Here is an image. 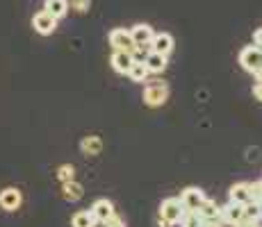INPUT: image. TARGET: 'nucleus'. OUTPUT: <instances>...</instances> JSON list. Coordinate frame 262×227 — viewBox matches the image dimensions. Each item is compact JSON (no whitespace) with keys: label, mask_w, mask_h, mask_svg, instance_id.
I'll return each instance as SVG.
<instances>
[{"label":"nucleus","mask_w":262,"mask_h":227,"mask_svg":"<svg viewBox=\"0 0 262 227\" xmlns=\"http://www.w3.org/2000/svg\"><path fill=\"white\" fill-rule=\"evenodd\" d=\"M205 198H208V195H205L199 186H187V189L180 193V203H183L185 211H199L201 205L205 203Z\"/></svg>","instance_id":"nucleus-7"},{"label":"nucleus","mask_w":262,"mask_h":227,"mask_svg":"<svg viewBox=\"0 0 262 227\" xmlns=\"http://www.w3.org/2000/svg\"><path fill=\"white\" fill-rule=\"evenodd\" d=\"M201 223H203V218L199 216V211H185L180 227H201Z\"/></svg>","instance_id":"nucleus-22"},{"label":"nucleus","mask_w":262,"mask_h":227,"mask_svg":"<svg viewBox=\"0 0 262 227\" xmlns=\"http://www.w3.org/2000/svg\"><path fill=\"white\" fill-rule=\"evenodd\" d=\"M253 98L258 100V103H262V80H255V84H253Z\"/></svg>","instance_id":"nucleus-27"},{"label":"nucleus","mask_w":262,"mask_h":227,"mask_svg":"<svg viewBox=\"0 0 262 227\" xmlns=\"http://www.w3.org/2000/svg\"><path fill=\"white\" fill-rule=\"evenodd\" d=\"M201 227H226V225L221 223V220H203Z\"/></svg>","instance_id":"nucleus-29"},{"label":"nucleus","mask_w":262,"mask_h":227,"mask_svg":"<svg viewBox=\"0 0 262 227\" xmlns=\"http://www.w3.org/2000/svg\"><path fill=\"white\" fill-rule=\"evenodd\" d=\"M23 205V193L16 189V186H5L0 191V209L3 211H18Z\"/></svg>","instance_id":"nucleus-4"},{"label":"nucleus","mask_w":262,"mask_h":227,"mask_svg":"<svg viewBox=\"0 0 262 227\" xmlns=\"http://www.w3.org/2000/svg\"><path fill=\"white\" fill-rule=\"evenodd\" d=\"M235 227H262V223H260L258 218H242Z\"/></svg>","instance_id":"nucleus-26"},{"label":"nucleus","mask_w":262,"mask_h":227,"mask_svg":"<svg viewBox=\"0 0 262 227\" xmlns=\"http://www.w3.org/2000/svg\"><path fill=\"white\" fill-rule=\"evenodd\" d=\"M130 37H133L135 48H148L150 41H153V37H155V32H153V28H150V25L137 23V25H133V28H130Z\"/></svg>","instance_id":"nucleus-8"},{"label":"nucleus","mask_w":262,"mask_h":227,"mask_svg":"<svg viewBox=\"0 0 262 227\" xmlns=\"http://www.w3.org/2000/svg\"><path fill=\"white\" fill-rule=\"evenodd\" d=\"M107 39H110V45H112L114 50H128V53H133V50H135L133 37H130V30H125V28L112 30Z\"/></svg>","instance_id":"nucleus-9"},{"label":"nucleus","mask_w":262,"mask_h":227,"mask_svg":"<svg viewBox=\"0 0 262 227\" xmlns=\"http://www.w3.org/2000/svg\"><path fill=\"white\" fill-rule=\"evenodd\" d=\"M199 216L203 220H219V205L212 198H205V203L199 209Z\"/></svg>","instance_id":"nucleus-19"},{"label":"nucleus","mask_w":262,"mask_h":227,"mask_svg":"<svg viewBox=\"0 0 262 227\" xmlns=\"http://www.w3.org/2000/svg\"><path fill=\"white\" fill-rule=\"evenodd\" d=\"M80 153H82L84 157H98V155L103 153V139L96 134L82 136V141H80Z\"/></svg>","instance_id":"nucleus-13"},{"label":"nucleus","mask_w":262,"mask_h":227,"mask_svg":"<svg viewBox=\"0 0 262 227\" xmlns=\"http://www.w3.org/2000/svg\"><path fill=\"white\" fill-rule=\"evenodd\" d=\"M62 198L67 200V203H78V200L84 198V186L80 184L78 180L67 182V184H62Z\"/></svg>","instance_id":"nucleus-16"},{"label":"nucleus","mask_w":262,"mask_h":227,"mask_svg":"<svg viewBox=\"0 0 262 227\" xmlns=\"http://www.w3.org/2000/svg\"><path fill=\"white\" fill-rule=\"evenodd\" d=\"M148 68H146V64L144 62H135L133 66H130L128 70V78H130V82H135V84H144V82H148Z\"/></svg>","instance_id":"nucleus-17"},{"label":"nucleus","mask_w":262,"mask_h":227,"mask_svg":"<svg viewBox=\"0 0 262 227\" xmlns=\"http://www.w3.org/2000/svg\"><path fill=\"white\" fill-rule=\"evenodd\" d=\"M173 45H176V41L169 32H155V37H153V41H150L148 48L153 50V53H160V55H164V57H169Z\"/></svg>","instance_id":"nucleus-11"},{"label":"nucleus","mask_w":262,"mask_h":227,"mask_svg":"<svg viewBox=\"0 0 262 227\" xmlns=\"http://www.w3.org/2000/svg\"><path fill=\"white\" fill-rule=\"evenodd\" d=\"M228 200L237 205H246L251 203V191H249V182H237V184L230 186L228 191Z\"/></svg>","instance_id":"nucleus-15"},{"label":"nucleus","mask_w":262,"mask_h":227,"mask_svg":"<svg viewBox=\"0 0 262 227\" xmlns=\"http://www.w3.org/2000/svg\"><path fill=\"white\" fill-rule=\"evenodd\" d=\"M239 64L246 73H251V75L258 78V75L262 73V50L253 43L246 45V48L239 53Z\"/></svg>","instance_id":"nucleus-3"},{"label":"nucleus","mask_w":262,"mask_h":227,"mask_svg":"<svg viewBox=\"0 0 262 227\" xmlns=\"http://www.w3.org/2000/svg\"><path fill=\"white\" fill-rule=\"evenodd\" d=\"M249 191H251V200H253V203H260L262 200V180L249 182Z\"/></svg>","instance_id":"nucleus-24"},{"label":"nucleus","mask_w":262,"mask_h":227,"mask_svg":"<svg viewBox=\"0 0 262 227\" xmlns=\"http://www.w3.org/2000/svg\"><path fill=\"white\" fill-rule=\"evenodd\" d=\"M142 100L146 107H162V105H167L169 100V87L164 82H148L144 87V93H142Z\"/></svg>","instance_id":"nucleus-2"},{"label":"nucleus","mask_w":262,"mask_h":227,"mask_svg":"<svg viewBox=\"0 0 262 227\" xmlns=\"http://www.w3.org/2000/svg\"><path fill=\"white\" fill-rule=\"evenodd\" d=\"M144 64H146V68H148L150 75H160V73H164V70H167V57H164V55H160V53H153V50H148Z\"/></svg>","instance_id":"nucleus-14"},{"label":"nucleus","mask_w":262,"mask_h":227,"mask_svg":"<svg viewBox=\"0 0 262 227\" xmlns=\"http://www.w3.org/2000/svg\"><path fill=\"white\" fill-rule=\"evenodd\" d=\"M94 216L89 209H82V211H75L73 218H71V227H94Z\"/></svg>","instance_id":"nucleus-20"},{"label":"nucleus","mask_w":262,"mask_h":227,"mask_svg":"<svg viewBox=\"0 0 262 227\" xmlns=\"http://www.w3.org/2000/svg\"><path fill=\"white\" fill-rule=\"evenodd\" d=\"M253 45H258V48L262 50V28H258L253 32Z\"/></svg>","instance_id":"nucleus-28"},{"label":"nucleus","mask_w":262,"mask_h":227,"mask_svg":"<svg viewBox=\"0 0 262 227\" xmlns=\"http://www.w3.org/2000/svg\"><path fill=\"white\" fill-rule=\"evenodd\" d=\"M92 7V0H69V9H73L75 14H87Z\"/></svg>","instance_id":"nucleus-23"},{"label":"nucleus","mask_w":262,"mask_h":227,"mask_svg":"<svg viewBox=\"0 0 262 227\" xmlns=\"http://www.w3.org/2000/svg\"><path fill=\"white\" fill-rule=\"evenodd\" d=\"M242 218H244V205L230 203V200H228L226 205H221V207H219V220H221L224 225L235 227Z\"/></svg>","instance_id":"nucleus-5"},{"label":"nucleus","mask_w":262,"mask_h":227,"mask_svg":"<svg viewBox=\"0 0 262 227\" xmlns=\"http://www.w3.org/2000/svg\"><path fill=\"white\" fill-rule=\"evenodd\" d=\"M110 64H112V68L117 70V73H121V75H128L130 66L135 64L133 53H128V50H114L112 57H110Z\"/></svg>","instance_id":"nucleus-12"},{"label":"nucleus","mask_w":262,"mask_h":227,"mask_svg":"<svg viewBox=\"0 0 262 227\" xmlns=\"http://www.w3.org/2000/svg\"><path fill=\"white\" fill-rule=\"evenodd\" d=\"M183 216H185V207L180 203V198H167L160 205L158 223L160 227H176V225H180Z\"/></svg>","instance_id":"nucleus-1"},{"label":"nucleus","mask_w":262,"mask_h":227,"mask_svg":"<svg viewBox=\"0 0 262 227\" xmlns=\"http://www.w3.org/2000/svg\"><path fill=\"white\" fill-rule=\"evenodd\" d=\"M43 9L59 21V18H64L69 14V0H46V7Z\"/></svg>","instance_id":"nucleus-18"},{"label":"nucleus","mask_w":262,"mask_h":227,"mask_svg":"<svg viewBox=\"0 0 262 227\" xmlns=\"http://www.w3.org/2000/svg\"><path fill=\"white\" fill-rule=\"evenodd\" d=\"M103 227H125V220L121 218L119 214H114L112 218H107V220H105V223H103Z\"/></svg>","instance_id":"nucleus-25"},{"label":"nucleus","mask_w":262,"mask_h":227,"mask_svg":"<svg viewBox=\"0 0 262 227\" xmlns=\"http://www.w3.org/2000/svg\"><path fill=\"white\" fill-rule=\"evenodd\" d=\"M32 28H34V32L48 37V34H53L55 30H57V18H55L53 14H48L46 9H41V12H37L32 16Z\"/></svg>","instance_id":"nucleus-6"},{"label":"nucleus","mask_w":262,"mask_h":227,"mask_svg":"<svg viewBox=\"0 0 262 227\" xmlns=\"http://www.w3.org/2000/svg\"><path fill=\"white\" fill-rule=\"evenodd\" d=\"M57 180H59V184L73 182V180H75V166H73V164H62V166L57 168Z\"/></svg>","instance_id":"nucleus-21"},{"label":"nucleus","mask_w":262,"mask_h":227,"mask_svg":"<svg viewBox=\"0 0 262 227\" xmlns=\"http://www.w3.org/2000/svg\"><path fill=\"white\" fill-rule=\"evenodd\" d=\"M258 218H260V223H262V200L258 203Z\"/></svg>","instance_id":"nucleus-30"},{"label":"nucleus","mask_w":262,"mask_h":227,"mask_svg":"<svg viewBox=\"0 0 262 227\" xmlns=\"http://www.w3.org/2000/svg\"><path fill=\"white\" fill-rule=\"evenodd\" d=\"M92 216H94V220L96 223H105L107 218H112L114 214H117V209H114V203L112 200H107V198H98L96 203L92 205Z\"/></svg>","instance_id":"nucleus-10"}]
</instances>
